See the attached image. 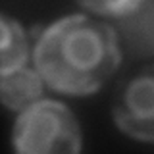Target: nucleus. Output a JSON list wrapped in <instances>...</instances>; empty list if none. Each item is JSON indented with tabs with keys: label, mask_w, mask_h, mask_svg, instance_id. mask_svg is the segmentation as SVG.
<instances>
[{
	"label": "nucleus",
	"mask_w": 154,
	"mask_h": 154,
	"mask_svg": "<svg viewBox=\"0 0 154 154\" xmlns=\"http://www.w3.org/2000/svg\"><path fill=\"white\" fill-rule=\"evenodd\" d=\"M2 25V42H0V71L17 69L23 67L27 62V41L21 25L14 19H10L6 14L0 17Z\"/></svg>",
	"instance_id": "5"
},
{
	"label": "nucleus",
	"mask_w": 154,
	"mask_h": 154,
	"mask_svg": "<svg viewBox=\"0 0 154 154\" xmlns=\"http://www.w3.org/2000/svg\"><path fill=\"white\" fill-rule=\"evenodd\" d=\"M35 69L50 89L69 96L93 94L118 69L122 54L116 31L89 16H67L42 31Z\"/></svg>",
	"instance_id": "1"
},
{
	"label": "nucleus",
	"mask_w": 154,
	"mask_h": 154,
	"mask_svg": "<svg viewBox=\"0 0 154 154\" xmlns=\"http://www.w3.org/2000/svg\"><path fill=\"white\" fill-rule=\"evenodd\" d=\"M114 122L137 141H154V66L143 67L119 85L114 98Z\"/></svg>",
	"instance_id": "3"
},
{
	"label": "nucleus",
	"mask_w": 154,
	"mask_h": 154,
	"mask_svg": "<svg viewBox=\"0 0 154 154\" xmlns=\"http://www.w3.org/2000/svg\"><path fill=\"white\" fill-rule=\"evenodd\" d=\"M42 94V77L38 71L29 67L6 71L0 77V98L6 108L14 112H23L31 104L38 102Z\"/></svg>",
	"instance_id": "4"
},
{
	"label": "nucleus",
	"mask_w": 154,
	"mask_h": 154,
	"mask_svg": "<svg viewBox=\"0 0 154 154\" xmlns=\"http://www.w3.org/2000/svg\"><path fill=\"white\" fill-rule=\"evenodd\" d=\"M81 6L91 12L104 14V16H127L135 12L144 0H77Z\"/></svg>",
	"instance_id": "6"
},
{
	"label": "nucleus",
	"mask_w": 154,
	"mask_h": 154,
	"mask_svg": "<svg viewBox=\"0 0 154 154\" xmlns=\"http://www.w3.org/2000/svg\"><path fill=\"white\" fill-rule=\"evenodd\" d=\"M12 144L23 154H73L81 150V129L67 106L41 100L19 114Z\"/></svg>",
	"instance_id": "2"
}]
</instances>
